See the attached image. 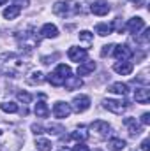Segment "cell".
I'll list each match as a JSON object with an SVG mask.
<instances>
[{
    "label": "cell",
    "instance_id": "cell-1",
    "mask_svg": "<svg viewBox=\"0 0 150 151\" xmlns=\"http://www.w3.org/2000/svg\"><path fill=\"white\" fill-rule=\"evenodd\" d=\"M27 63L16 53H2L0 55V76L18 77L25 72Z\"/></svg>",
    "mask_w": 150,
    "mask_h": 151
},
{
    "label": "cell",
    "instance_id": "cell-2",
    "mask_svg": "<svg viewBox=\"0 0 150 151\" xmlns=\"http://www.w3.org/2000/svg\"><path fill=\"white\" fill-rule=\"evenodd\" d=\"M25 137L18 130H4L0 128V151H20Z\"/></svg>",
    "mask_w": 150,
    "mask_h": 151
},
{
    "label": "cell",
    "instance_id": "cell-3",
    "mask_svg": "<svg viewBox=\"0 0 150 151\" xmlns=\"http://www.w3.org/2000/svg\"><path fill=\"white\" fill-rule=\"evenodd\" d=\"M16 40H18V46L21 47V51H25V53H32L39 44V37L34 34V30H25V32L16 34Z\"/></svg>",
    "mask_w": 150,
    "mask_h": 151
},
{
    "label": "cell",
    "instance_id": "cell-4",
    "mask_svg": "<svg viewBox=\"0 0 150 151\" xmlns=\"http://www.w3.org/2000/svg\"><path fill=\"white\" fill-rule=\"evenodd\" d=\"M81 7L78 2H55L53 5V12L60 18H69V16H76L79 14Z\"/></svg>",
    "mask_w": 150,
    "mask_h": 151
},
{
    "label": "cell",
    "instance_id": "cell-5",
    "mask_svg": "<svg viewBox=\"0 0 150 151\" xmlns=\"http://www.w3.org/2000/svg\"><path fill=\"white\" fill-rule=\"evenodd\" d=\"M73 74V70H71V67L69 65H66V63H60L51 74L48 76L46 79L53 84V86H64V83L67 81V77Z\"/></svg>",
    "mask_w": 150,
    "mask_h": 151
},
{
    "label": "cell",
    "instance_id": "cell-6",
    "mask_svg": "<svg viewBox=\"0 0 150 151\" xmlns=\"http://www.w3.org/2000/svg\"><path fill=\"white\" fill-rule=\"evenodd\" d=\"M90 132H92V135H95L97 139H104V137H108V134H110V123H108V121H103V119H95V121L90 125Z\"/></svg>",
    "mask_w": 150,
    "mask_h": 151
},
{
    "label": "cell",
    "instance_id": "cell-7",
    "mask_svg": "<svg viewBox=\"0 0 150 151\" xmlns=\"http://www.w3.org/2000/svg\"><path fill=\"white\" fill-rule=\"evenodd\" d=\"M90 107V99L87 95H78L73 99V104H71V109L76 113H85L87 109Z\"/></svg>",
    "mask_w": 150,
    "mask_h": 151
},
{
    "label": "cell",
    "instance_id": "cell-8",
    "mask_svg": "<svg viewBox=\"0 0 150 151\" xmlns=\"http://www.w3.org/2000/svg\"><path fill=\"white\" fill-rule=\"evenodd\" d=\"M113 55L118 62H129V58L133 56V49L125 44H120V46H113Z\"/></svg>",
    "mask_w": 150,
    "mask_h": 151
},
{
    "label": "cell",
    "instance_id": "cell-9",
    "mask_svg": "<svg viewBox=\"0 0 150 151\" xmlns=\"http://www.w3.org/2000/svg\"><path fill=\"white\" fill-rule=\"evenodd\" d=\"M103 104H104V109L111 111L113 114H122L125 109H127V104L122 102V100H111V99H106Z\"/></svg>",
    "mask_w": 150,
    "mask_h": 151
},
{
    "label": "cell",
    "instance_id": "cell-10",
    "mask_svg": "<svg viewBox=\"0 0 150 151\" xmlns=\"http://www.w3.org/2000/svg\"><path fill=\"white\" fill-rule=\"evenodd\" d=\"M67 56H69V60H71V62L79 63V62L87 60V49H83V47H76V46H74V47H69Z\"/></svg>",
    "mask_w": 150,
    "mask_h": 151
},
{
    "label": "cell",
    "instance_id": "cell-11",
    "mask_svg": "<svg viewBox=\"0 0 150 151\" xmlns=\"http://www.w3.org/2000/svg\"><path fill=\"white\" fill-rule=\"evenodd\" d=\"M71 106L69 104H66V102H57L55 106H53V116L55 118H67L69 114H71Z\"/></svg>",
    "mask_w": 150,
    "mask_h": 151
},
{
    "label": "cell",
    "instance_id": "cell-12",
    "mask_svg": "<svg viewBox=\"0 0 150 151\" xmlns=\"http://www.w3.org/2000/svg\"><path fill=\"white\" fill-rule=\"evenodd\" d=\"M125 28H127L131 34H136V35H138V34L145 28V19H143V18H133V19L127 21Z\"/></svg>",
    "mask_w": 150,
    "mask_h": 151
},
{
    "label": "cell",
    "instance_id": "cell-13",
    "mask_svg": "<svg viewBox=\"0 0 150 151\" xmlns=\"http://www.w3.org/2000/svg\"><path fill=\"white\" fill-rule=\"evenodd\" d=\"M124 125L127 127L131 137H136V135H140V134L143 132V130H141V125H140L134 118H125V119H124Z\"/></svg>",
    "mask_w": 150,
    "mask_h": 151
},
{
    "label": "cell",
    "instance_id": "cell-14",
    "mask_svg": "<svg viewBox=\"0 0 150 151\" xmlns=\"http://www.w3.org/2000/svg\"><path fill=\"white\" fill-rule=\"evenodd\" d=\"M90 11H92L95 16H106V14L111 11V7H110L106 2H94V4L90 5Z\"/></svg>",
    "mask_w": 150,
    "mask_h": 151
},
{
    "label": "cell",
    "instance_id": "cell-15",
    "mask_svg": "<svg viewBox=\"0 0 150 151\" xmlns=\"http://www.w3.org/2000/svg\"><path fill=\"white\" fill-rule=\"evenodd\" d=\"M133 69H134V65H133L131 62H117V63L113 65V70H115L117 74H122V76H129L133 72Z\"/></svg>",
    "mask_w": 150,
    "mask_h": 151
},
{
    "label": "cell",
    "instance_id": "cell-16",
    "mask_svg": "<svg viewBox=\"0 0 150 151\" xmlns=\"http://www.w3.org/2000/svg\"><path fill=\"white\" fill-rule=\"evenodd\" d=\"M57 35H58V28H57L55 25H51V23L42 25V28H41V37H44V39H55Z\"/></svg>",
    "mask_w": 150,
    "mask_h": 151
},
{
    "label": "cell",
    "instance_id": "cell-17",
    "mask_svg": "<svg viewBox=\"0 0 150 151\" xmlns=\"http://www.w3.org/2000/svg\"><path fill=\"white\" fill-rule=\"evenodd\" d=\"M134 100L138 104H149L150 100V90L149 88H138L134 91Z\"/></svg>",
    "mask_w": 150,
    "mask_h": 151
},
{
    "label": "cell",
    "instance_id": "cell-18",
    "mask_svg": "<svg viewBox=\"0 0 150 151\" xmlns=\"http://www.w3.org/2000/svg\"><path fill=\"white\" fill-rule=\"evenodd\" d=\"M87 137H88V134L85 132V128H83V127H79V130H76V132H71V134H69L67 137H62V141H69V139H71V141H78V142H83V141H85Z\"/></svg>",
    "mask_w": 150,
    "mask_h": 151
},
{
    "label": "cell",
    "instance_id": "cell-19",
    "mask_svg": "<svg viewBox=\"0 0 150 151\" xmlns=\"http://www.w3.org/2000/svg\"><path fill=\"white\" fill-rule=\"evenodd\" d=\"M95 62L94 60H87V62H83L79 67H78V76H88L90 72H94L95 70Z\"/></svg>",
    "mask_w": 150,
    "mask_h": 151
},
{
    "label": "cell",
    "instance_id": "cell-20",
    "mask_svg": "<svg viewBox=\"0 0 150 151\" xmlns=\"http://www.w3.org/2000/svg\"><path fill=\"white\" fill-rule=\"evenodd\" d=\"M64 86H66L69 91H73V90H79V88L83 86V81H81L79 77H76V76L71 74L69 77H67V81L64 83Z\"/></svg>",
    "mask_w": 150,
    "mask_h": 151
},
{
    "label": "cell",
    "instance_id": "cell-21",
    "mask_svg": "<svg viewBox=\"0 0 150 151\" xmlns=\"http://www.w3.org/2000/svg\"><path fill=\"white\" fill-rule=\"evenodd\" d=\"M36 116L37 118H48L50 116V107H48V104L44 102V100H39L37 104H36Z\"/></svg>",
    "mask_w": 150,
    "mask_h": 151
},
{
    "label": "cell",
    "instance_id": "cell-22",
    "mask_svg": "<svg viewBox=\"0 0 150 151\" xmlns=\"http://www.w3.org/2000/svg\"><path fill=\"white\" fill-rule=\"evenodd\" d=\"M78 37H79V40L83 42V49L90 47V46H92V42H94V35H92V34H90L88 30H81Z\"/></svg>",
    "mask_w": 150,
    "mask_h": 151
},
{
    "label": "cell",
    "instance_id": "cell-23",
    "mask_svg": "<svg viewBox=\"0 0 150 151\" xmlns=\"http://www.w3.org/2000/svg\"><path fill=\"white\" fill-rule=\"evenodd\" d=\"M111 32H113V27L108 25V23H97V25H95V34H99L101 37H106V35H110Z\"/></svg>",
    "mask_w": 150,
    "mask_h": 151
},
{
    "label": "cell",
    "instance_id": "cell-24",
    "mask_svg": "<svg viewBox=\"0 0 150 151\" xmlns=\"http://www.w3.org/2000/svg\"><path fill=\"white\" fill-rule=\"evenodd\" d=\"M108 91L117 93V95H125L127 93V84H124V83H113V84L108 86Z\"/></svg>",
    "mask_w": 150,
    "mask_h": 151
},
{
    "label": "cell",
    "instance_id": "cell-25",
    "mask_svg": "<svg viewBox=\"0 0 150 151\" xmlns=\"http://www.w3.org/2000/svg\"><path fill=\"white\" fill-rule=\"evenodd\" d=\"M20 12H21V9H20L18 5H9V7L4 11V18H5V19H14V18L20 16Z\"/></svg>",
    "mask_w": 150,
    "mask_h": 151
},
{
    "label": "cell",
    "instance_id": "cell-26",
    "mask_svg": "<svg viewBox=\"0 0 150 151\" xmlns=\"http://www.w3.org/2000/svg\"><path fill=\"white\" fill-rule=\"evenodd\" d=\"M27 81H28V83H30V84H42V83H44V81H46V77H44V74H42V72H32V74L28 76V77H27Z\"/></svg>",
    "mask_w": 150,
    "mask_h": 151
},
{
    "label": "cell",
    "instance_id": "cell-27",
    "mask_svg": "<svg viewBox=\"0 0 150 151\" xmlns=\"http://www.w3.org/2000/svg\"><path fill=\"white\" fill-rule=\"evenodd\" d=\"M108 146H110L113 151H122L124 148H125V141H124V139L115 137V139H111V141H110V144H108Z\"/></svg>",
    "mask_w": 150,
    "mask_h": 151
},
{
    "label": "cell",
    "instance_id": "cell-28",
    "mask_svg": "<svg viewBox=\"0 0 150 151\" xmlns=\"http://www.w3.org/2000/svg\"><path fill=\"white\" fill-rule=\"evenodd\" d=\"M0 109L4 113H18L20 111L18 109V104H14V102H2L0 104Z\"/></svg>",
    "mask_w": 150,
    "mask_h": 151
},
{
    "label": "cell",
    "instance_id": "cell-29",
    "mask_svg": "<svg viewBox=\"0 0 150 151\" xmlns=\"http://www.w3.org/2000/svg\"><path fill=\"white\" fill-rule=\"evenodd\" d=\"M36 146L39 151H51V142L48 139H37L36 141Z\"/></svg>",
    "mask_w": 150,
    "mask_h": 151
},
{
    "label": "cell",
    "instance_id": "cell-30",
    "mask_svg": "<svg viewBox=\"0 0 150 151\" xmlns=\"http://www.w3.org/2000/svg\"><path fill=\"white\" fill-rule=\"evenodd\" d=\"M44 130H46V134H50V135H58V134L64 132V127H62V125H50V127H46Z\"/></svg>",
    "mask_w": 150,
    "mask_h": 151
},
{
    "label": "cell",
    "instance_id": "cell-31",
    "mask_svg": "<svg viewBox=\"0 0 150 151\" xmlns=\"http://www.w3.org/2000/svg\"><path fill=\"white\" fill-rule=\"evenodd\" d=\"M149 37H150V30L145 27V28H143V35H141V37H136V42L141 44L143 47H147V44H149Z\"/></svg>",
    "mask_w": 150,
    "mask_h": 151
},
{
    "label": "cell",
    "instance_id": "cell-32",
    "mask_svg": "<svg viewBox=\"0 0 150 151\" xmlns=\"http://www.w3.org/2000/svg\"><path fill=\"white\" fill-rule=\"evenodd\" d=\"M18 100H20V102H23V104H30L32 95H30V93H27V91H18Z\"/></svg>",
    "mask_w": 150,
    "mask_h": 151
},
{
    "label": "cell",
    "instance_id": "cell-33",
    "mask_svg": "<svg viewBox=\"0 0 150 151\" xmlns=\"http://www.w3.org/2000/svg\"><path fill=\"white\" fill-rule=\"evenodd\" d=\"M111 27H115V28H117V32H118V34H122V32L125 30V27H124V23H120V18H117V19L113 21V25H111Z\"/></svg>",
    "mask_w": 150,
    "mask_h": 151
},
{
    "label": "cell",
    "instance_id": "cell-34",
    "mask_svg": "<svg viewBox=\"0 0 150 151\" xmlns=\"http://www.w3.org/2000/svg\"><path fill=\"white\" fill-rule=\"evenodd\" d=\"M73 151H90V148L85 142H76L74 146H73Z\"/></svg>",
    "mask_w": 150,
    "mask_h": 151
},
{
    "label": "cell",
    "instance_id": "cell-35",
    "mask_svg": "<svg viewBox=\"0 0 150 151\" xmlns=\"http://www.w3.org/2000/svg\"><path fill=\"white\" fill-rule=\"evenodd\" d=\"M28 4H30V0H12V5H18L20 9L21 7H27Z\"/></svg>",
    "mask_w": 150,
    "mask_h": 151
},
{
    "label": "cell",
    "instance_id": "cell-36",
    "mask_svg": "<svg viewBox=\"0 0 150 151\" xmlns=\"http://www.w3.org/2000/svg\"><path fill=\"white\" fill-rule=\"evenodd\" d=\"M30 128H32V132H34V134H36V135H39V134H44V132H42V130H44V128H42V127H41V125H37V123H34V125H32V127H30Z\"/></svg>",
    "mask_w": 150,
    "mask_h": 151
},
{
    "label": "cell",
    "instance_id": "cell-37",
    "mask_svg": "<svg viewBox=\"0 0 150 151\" xmlns=\"http://www.w3.org/2000/svg\"><path fill=\"white\" fill-rule=\"evenodd\" d=\"M55 58H58V55H53V56H42V63L48 65V63H51V60H55Z\"/></svg>",
    "mask_w": 150,
    "mask_h": 151
},
{
    "label": "cell",
    "instance_id": "cell-38",
    "mask_svg": "<svg viewBox=\"0 0 150 151\" xmlns=\"http://www.w3.org/2000/svg\"><path fill=\"white\" fill-rule=\"evenodd\" d=\"M141 123H143V125H149L150 123V113H143V116H141Z\"/></svg>",
    "mask_w": 150,
    "mask_h": 151
},
{
    "label": "cell",
    "instance_id": "cell-39",
    "mask_svg": "<svg viewBox=\"0 0 150 151\" xmlns=\"http://www.w3.org/2000/svg\"><path fill=\"white\" fill-rule=\"evenodd\" d=\"M149 144H150V141H149V139H145V141L141 142V146H140V148H141V151H149V150H150Z\"/></svg>",
    "mask_w": 150,
    "mask_h": 151
},
{
    "label": "cell",
    "instance_id": "cell-40",
    "mask_svg": "<svg viewBox=\"0 0 150 151\" xmlns=\"http://www.w3.org/2000/svg\"><path fill=\"white\" fill-rule=\"evenodd\" d=\"M111 47H113V46H103V51H101V55H103V56H106V55L111 51Z\"/></svg>",
    "mask_w": 150,
    "mask_h": 151
},
{
    "label": "cell",
    "instance_id": "cell-41",
    "mask_svg": "<svg viewBox=\"0 0 150 151\" xmlns=\"http://www.w3.org/2000/svg\"><path fill=\"white\" fill-rule=\"evenodd\" d=\"M131 2H133L136 7H141V4H143V0H131Z\"/></svg>",
    "mask_w": 150,
    "mask_h": 151
},
{
    "label": "cell",
    "instance_id": "cell-42",
    "mask_svg": "<svg viewBox=\"0 0 150 151\" xmlns=\"http://www.w3.org/2000/svg\"><path fill=\"white\" fill-rule=\"evenodd\" d=\"M5 2H7V0H0V5H4V4H5Z\"/></svg>",
    "mask_w": 150,
    "mask_h": 151
},
{
    "label": "cell",
    "instance_id": "cell-43",
    "mask_svg": "<svg viewBox=\"0 0 150 151\" xmlns=\"http://www.w3.org/2000/svg\"><path fill=\"white\" fill-rule=\"evenodd\" d=\"M58 151H67V150H64V148H62V150H58Z\"/></svg>",
    "mask_w": 150,
    "mask_h": 151
},
{
    "label": "cell",
    "instance_id": "cell-44",
    "mask_svg": "<svg viewBox=\"0 0 150 151\" xmlns=\"http://www.w3.org/2000/svg\"><path fill=\"white\" fill-rule=\"evenodd\" d=\"M95 151H103V150H95Z\"/></svg>",
    "mask_w": 150,
    "mask_h": 151
}]
</instances>
